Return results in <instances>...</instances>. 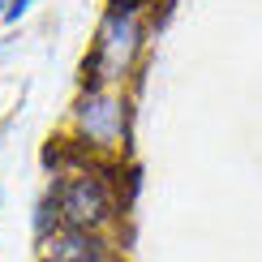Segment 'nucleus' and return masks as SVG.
Here are the masks:
<instances>
[{
	"mask_svg": "<svg viewBox=\"0 0 262 262\" xmlns=\"http://www.w3.org/2000/svg\"><path fill=\"white\" fill-rule=\"evenodd\" d=\"M64 134L86 155L121 163L129 155V142H134V95L125 86H78Z\"/></svg>",
	"mask_w": 262,
	"mask_h": 262,
	"instance_id": "3",
	"label": "nucleus"
},
{
	"mask_svg": "<svg viewBox=\"0 0 262 262\" xmlns=\"http://www.w3.org/2000/svg\"><path fill=\"white\" fill-rule=\"evenodd\" d=\"M150 0H103L91 48L82 56V86H125L138 73L150 30Z\"/></svg>",
	"mask_w": 262,
	"mask_h": 262,
	"instance_id": "1",
	"label": "nucleus"
},
{
	"mask_svg": "<svg viewBox=\"0 0 262 262\" xmlns=\"http://www.w3.org/2000/svg\"><path fill=\"white\" fill-rule=\"evenodd\" d=\"M35 262H116L112 236L86 232V228H52L35 241Z\"/></svg>",
	"mask_w": 262,
	"mask_h": 262,
	"instance_id": "4",
	"label": "nucleus"
},
{
	"mask_svg": "<svg viewBox=\"0 0 262 262\" xmlns=\"http://www.w3.org/2000/svg\"><path fill=\"white\" fill-rule=\"evenodd\" d=\"M5 9H9V0H0V21H5Z\"/></svg>",
	"mask_w": 262,
	"mask_h": 262,
	"instance_id": "6",
	"label": "nucleus"
},
{
	"mask_svg": "<svg viewBox=\"0 0 262 262\" xmlns=\"http://www.w3.org/2000/svg\"><path fill=\"white\" fill-rule=\"evenodd\" d=\"M35 5H39V0H9V9H5V21H21V17H26Z\"/></svg>",
	"mask_w": 262,
	"mask_h": 262,
	"instance_id": "5",
	"label": "nucleus"
},
{
	"mask_svg": "<svg viewBox=\"0 0 262 262\" xmlns=\"http://www.w3.org/2000/svg\"><path fill=\"white\" fill-rule=\"evenodd\" d=\"M121 172H125L121 163L91 159V155L82 163H73V168L56 172V177L43 185L52 193V202H56V220L64 228L107 232L129 206V193L121 189Z\"/></svg>",
	"mask_w": 262,
	"mask_h": 262,
	"instance_id": "2",
	"label": "nucleus"
}]
</instances>
